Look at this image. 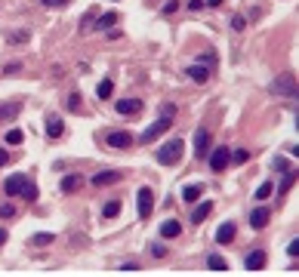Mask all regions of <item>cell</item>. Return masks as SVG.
<instances>
[{
    "label": "cell",
    "instance_id": "1",
    "mask_svg": "<svg viewBox=\"0 0 299 277\" xmlns=\"http://www.w3.org/2000/svg\"><path fill=\"white\" fill-rule=\"evenodd\" d=\"M182 139H170V142H164L161 148H157V163H164V166H176L182 160Z\"/></svg>",
    "mask_w": 299,
    "mask_h": 277
},
{
    "label": "cell",
    "instance_id": "2",
    "mask_svg": "<svg viewBox=\"0 0 299 277\" xmlns=\"http://www.w3.org/2000/svg\"><path fill=\"white\" fill-rule=\"evenodd\" d=\"M207 157H210V170H213V173H222L225 166H228V160H232V151H228L225 145H219V148H210Z\"/></svg>",
    "mask_w": 299,
    "mask_h": 277
},
{
    "label": "cell",
    "instance_id": "3",
    "mask_svg": "<svg viewBox=\"0 0 299 277\" xmlns=\"http://www.w3.org/2000/svg\"><path fill=\"white\" fill-rule=\"evenodd\" d=\"M173 126V117H157L148 129H145V133L142 136H139V142H142V145H148V142H154L157 136H161V133H167V129Z\"/></svg>",
    "mask_w": 299,
    "mask_h": 277
},
{
    "label": "cell",
    "instance_id": "4",
    "mask_svg": "<svg viewBox=\"0 0 299 277\" xmlns=\"http://www.w3.org/2000/svg\"><path fill=\"white\" fill-rule=\"evenodd\" d=\"M272 92L275 96H296V74H281V77L272 83Z\"/></svg>",
    "mask_w": 299,
    "mask_h": 277
},
{
    "label": "cell",
    "instance_id": "5",
    "mask_svg": "<svg viewBox=\"0 0 299 277\" xmlns=\"http://www.w3.org/2000/svg\"><path fill=\"white\" fill-rule=\"evenodd\" d=\"M136 207H139V219H148V216H151V210H154V194H151L148 185H142V188H139Z\"/></svg>",
    "mask_w": 299,
    "mask_h": 277
},
{
    "label": "cell",
    "instance_id": "6",
    "mask_svg": "<svg viewBox=\"0 0 299 277\" xmlns=\"http://www.w3.org/2000/svg\"><path fill=\"white\" fill-rule=\"evenodd\" d=\"M25 185H28L25 173H15V176H9V179L3 182V194H6V197H19V194L25 191Z\"/></svg>",
    "mask_w": 299,
    "mask_h": 277
},
{
    "label": "cell",
    "instance_id": "7",
    "mask_svg": "<svg viewBox=\"0 0 299 277\" xmlns=\"http://www.w3.org/2000/svg\"><path fill=\"white\" fill-rule=\"evenodd\" d=\"M105 142H108V148H117V151H124V148H130V145H133V136H130V133H124V129H114V133L105 136Z\"/></svg>",
    "mask_w": 299,
    "mask_h": 277
},
{
    "label": "cell",
    "instance_id": "8",
    "mask_svg": "<svg viewBox=\"0 0 299 277\" xmlns=\"http://www.w3.org/2000/svg\"><path fill=\"white\" fill-rule=\"evenodd\" d=\"M195 154H198V160L210 154V133H207L204 126H201V129H195Z\"/></svg>",
    "mask_w": 299,
    "mask_h": 277
},
{
    "label": "cell",
    "instance_id": "9",
    "mask_svg": "<svg viewBox=\"0 0 299 277\" xmlns=\"http://www.w3.org/2000/svg\"><path fill=\"white\" fill-rule=\"evenodd\" d=\"M19 111H22V102L19 99H12V102H3L0 105V123H9L19 117Z\"/></svg>",
    "mask_w": 299,
    "mask_h": 277
},
{
    "label": "cell",
    "instance_id": "10",
    "mask_svg": "<svg viewBox=\"0 0 299 277\" xmlns=\"http://www.w3.org/2000/svg\"><path fill=\"white\" fill-rule=\"evenodd\" d=\"M46 139H59L62 133H65V123H62V117L59 114H46Z\"/></svg>",
    "mask_w": 299,
    "mask_h": 277
},
{
    "label": "cell",
    "instance_id": "11",
    "mask_svg": "<svg viewBox=\"0 0 299 277\" xmlns=\"http://www.w3.org/2000/svg\"><path fill=\"white\" fill-rule=\"evenodd\" d=\"M262 265H266V250H253L247 259H244V268L247 271H262Z\"/></svg>",
    "mask_w": 299,
    "mask_h": 277
},
{
    "label": "cell",
    "instance_id": "12",
    "mask_svg": "<svg viewBox=\"0 0 299 277\" xmlns=\"http://www.w3.org/2000/svg\"><path fill=\"white\" fill-rule=\"evenodd\" d=\"M114 108H117V114H139L142 111V99H120Z\"/></svg>",
    "mask_w": 299,
    "mask_h": 277
},
{
    "label": "cell",
    "instance_id": "13",
    "mask_svg": "<svg viewBox=\"0 0 299 277\" xmlns=\"http://www.w3.org/2000/svg\"><path fill=\"white\" fill-rule=\"evenodd\" d=\"M124 179V173H117V170H105V173H96L93 176V185L99 188V185H114V182H120Z\"/></svg>",
    "mask_w": 299,
    "mask_h": 277
},
{
    "label": "cell",
    "instance_id": "14",
    "mask_svg": "<svg viewBox=\"0 0 299 277\" xmlns=\"http://www.w3.org/2000/svg\"><path fill=\"white\" fill-rule=\"evenodd\" d=\"M185 74H188L195 83H207V80H210V68H207V65H188Z\"/></svg>",
    "mask_w": 299,
    "mask_h": 277
},
{
    "label": "cell",
    "instance_id": "15",
    "mask_svg": "<svg viewBox=\"0 0 299 277\" xmlns=\"http://www.w3.org/2000/svg\"><path fill=\"white\" fill-rule=\"evenodd\" d=\"M235 222H222V225H219V231H216V240H219V244H232V240H235Z\"/></svg>",
    "mask_w": 299,
    "mask_h": 277
},
{
    "label": "cell",
    "instance_id": "16",
    "mask_svg": "<svg viewBox=\"0 0 299 277\" xmlns=\"http://www.w3.org/2000/svg\"><path fill=\"white\" fill-rule=\"evenodd\" d=\"M269 219H272V213H269L266 207H256V210L250 213V225H253V228H266Z\"/></svg>",
    "mask_w": 299,
    "mask_h": 277
},
{
    "label": "cell",
    "instance_id": "17",
    "mask_svg": "<svg viewBox=\"0 0 299 277\" xmlns=\"http://www.w3.org/2000/svg\"><path fill=\"white\" fill-rule=\"evenodd\" d=\"M179 234H182V225L176 219H167L161 225V237H179Z\"/></svg>",
    "mask_w": 299,
    "mask_h": 277
},
{
    "label": "cell",
    "instance_id": "18",
    "mask_svg": "<svg viewBox=\"0 0 299 277\" xmlns=\"http://www.w3.org/2000/svg\"><path fill=\"white\" fill-rule=\"evenodd\" d=\"M111 92H114V80L111 77H102L99 86H96V96L99 99H111Z\"/></svg>",
    "mask_w": 299,
    "mask_h": 277
},
{
    "label": "cell",
    "instance_id": "19",
    "mask_svg": "<svg viewBox=\"0 0 299 277\" xmlns=\"http://www.w3.org/2000/svg\"><path fill=\"white\" fill-rule=\"evenodd\" d=\"M201 194H204V185L201 182L198 185H185V188H182V200H188V203H195Z\"/></svg>",
    "mask_w": 299,
    "mask_h": 277
},
{
    "label": "cell",
    "instance_id": "20",
    "mask_svg": "<svg viewBox=\"0 0 299 277\" xmlns=\"http://www.w3.org/2000/svg\"><path fill=\"white\" fill-rule=\"evenodd\" d=\"M210 213H213V203H210V200H204L201 207H198L195 213H191V222H195V225H201V222H204V219H207Z\"/></svg>",
    "mask_w": 299,
    "mask_h": 277
},
{
    "label": "cell",
    "instance_id": "21",
    "mask_svg": "<svg viewBox=\"0 0 299 277\" xmlns=\"http://www.w3.org/2000/svg\"><path fill=\"white\" fill-rule=\"evenodd\" d=\"M293 182H296V173H293V170H284V179H281V185H278V194L284 197V194L293 188Z\"/></svg>",
    "mask_w": 299,
    "mask_h": 277
},
{
    "label": "cell",
    "instance_id": "22",
    "mask_svg": "<svg viewBox=\"0 0 299 277\" xmlns=\"http://www.w3.org/2000/svg\"><path fill=\"white\" fill-rule=\"evenodd\" d=\"M207 268H210V271H219V274H222V271H228V262H225L222 256H210V259H207Z\"/></svg>",
    "mask_w": 299,
    "mask_h": 277
},
{
    "label": "cell",
    "instance_id": "23",
    "mask_svg": "<svg viewBox=\"0 0 299 277\" xmlns=\"http://www.w3.org/2000/svg\"><path fill=\"white\" fill-rule=\"evenodd\" d=\"M80 188V176H65L62 179V191L65 194H71V191H77Z\"/></svg>",
    "mask_w": 299,
    "mask_h": 277
},
{
    "label": "cell",
    "instance_id": "24",
    "mask_svg": "<svg viewBox=\"0 0 299 277\" xmlns=\"http://www.w3.org/2000/svg\"><path fill=\"white\" fill-rule=\"evenodd\" d=\"M117 213H120V200H117V197H114V200H108V203L102 207V216H105V219H114Z\"/></svg>",
    "mask_w": 299,
    "mask_h": 277
},
{
    "label": "cell",
    "instance_id": "25",
    "mask_svg": "<svg viewBox=\"0 0 299 277\" xmlns=\"http://www.w3.org/2000/svg\"><path fill=\"white\" fill-rule=\"evenodd\" d=\"M52 240H56V234H52V231H43V234H34L31 244H34V247H43V244H52Z\"/></svg>",
    "mask_w": 299,
    "mask_h": 277
},
{
    "label": "cell",
    "instance_id": "26",
    "mask_svg": "<svg viewBox=\"0 0 299 277\" xmlns=\"http://www.w3.org/2000/svg\"><path fill=\"white\" fill-rule=\"evenodd\" d=\"M114 22H117V12H105V15L96 18V28H111Z\"/></svg>",
    "mask_w": 299,
    "mask_h": 277
},
{
    "label": "cell",
    "instance_id": "27",
    "mask_svg": "<svg viewBox=\"0 0 299 277\" xmlns=\"http://www.w3.org/2000/svg\"><path fill=\"white\" fill-rule=\"evenodd\" d=\"M80 31H83V34L96 31V12H86V15H83V25H80Z\"/></svg>",
    "mask_w": 299,
    "mask_h": 277
},
{
    "label": "cell",
    "instance_id": "28",
    "mask_svg": "<svg viewBox=\"0 0 299 277\" xmlns=\"http://www.w3.org/2000/svg\"><path fill=\"white\" fill-rule=\"evenodd\" d=\"M65 108L68 111H80V96H77V92H71V96L65 99Z\"/></svg>",
    "mask_w": 299,
    "mask_h": 277
},
{
    "label": "cell",
    "instance_id": "29",
    "mask_svg": "<svg viewBox=\"0 0 299 277\" xmlns=\"http://www.w3.org/2000/svg\"><path fill=\"white\" fill-rule=\"evenodd\" d=\"M269 194H272V182H262L259 188H256V200H266Z\"/></svg>",
    "mask_w": 299,
    "mask_h": 277
},
{
    "label": "cell",
    "instance_id": "30",
    "mask_svg": "<svg viewBox=\"0 0 299 277\" xmlns=\"http://www.w3.org/2000/svg\"><path fill=\"white\" fill-rule=\"evenodd\" d=\"M68 3H71V0H43V6H46V9H65Z\"/></svg>",
    "mask_w": 299,
    "mask_h": 277
},
{
    "label": "cell",
    "instance_id": "31",
    "mask_svg": "<svg viewBox=\"0 0 299 277\" xmlns=\"http://www.w3.org/2000/svg\"><path fill=\"white\" fill-rule=\"evenodd\" d=\"M6 40H9V43H25V40H28V31H12Z\"/></svg>",
    "mask_w": 299,
    "mask_h": 277
},
{
    "label": "cell",
    "instance_id": "32",
    "mask_svg": "<svg viewBox=\"0 0 299 277\" xmlns=\"http://www.w3.org/2000/svg\"><path fill=\"white\" fill-rule=\"evenodd\" d=\"M22 142V129H9L6 133V145H19Z\"/></svg>",
    "mask_w": 299,
    "mask_h": 277
},
{
    "label": "cell",
    "instance_id": "33",
    "mask_svg": "<svg viewBox=\"0 0 299 277\" xmlns=\"http://www.w3.org/2000/svg\"><path fill=\"white\" fill-rule=\"evenodd\" d=\"M15 216V207L12 203H0V219H12Z\"/></svg>",
    "mask_w": 299,
    "mask_h": 277
},
{
    "label": "cell",
    "instance_id": "34",
    "mask_svg": "<svg viewBox=\"0 0 299 277\" xmlns=\"http://www.w3.org/2000/svg\"><path fill=\"white\" fill-rule=\"evenodd\" d=\"M22 197H25V200H31V203H34V200H37V188H34V185H31V182H28V185H25V191H22Z\"/></svg>",
    "mask_w": 299,
    "mask_h": 277
},
{
    "label": "cell",
    "instance_id": "35",
    "mask_svg": "<svg viewBox=\"0 0 299 277\" xmlns=\"http://www.w3.org/2000/svg\"><path fill=\"white\" fill-rule=\"evenodd\" d=\"M232 160H235V163H247V151H244V148H235V151H232Z\"/></svg>",
    "mask_w": 299,
    "mask_h": 277
},
{
    "label": "cell",
    "instance_id": "36",
    "mask_svg": "<svg viewBox=\"0 0 299 277\" xmlns=\"http://www.w3.org/2000/svg\"><path fill=\"white\" fill-rule=\"evenodd\" d=\"M161 117H176V105L164 102V105H161Z\"/></svg>",
    "mask_w": 299,
    "mask_h": 277
},
{
    "label": "cell",
    "instance_id": "37",
    "mask_svg": "<svg viewBox=\"0 0 299 277\" xmlns=\"http://www.w3.org/2000/svg\"><path fill=\"white\" fill-rule=\"evenodd\" d=\"M272 166H275V170H278V173H284V170H290V163H287L284 157H275V160H272Z\"/></svg>",
    "mask_w": 299,
    "mask_h": 277
},
{
    "label": "cell",
    "instance_id": "38",
    "mask_svg": "<svg viewBox=\"0 0 299 277\" xmlns=\"http://www.w3.org/2000/svg\"><path fill=\"white\" fill-rule=\"evenodd\" d=\"M232 28H235V31H244V28H247V18H244V15H235V18H232Z\"/></svg>",
    "mask_w": 299,
    "mask_h": 277
},
{
    "label": "cell",
    "instance_id": "39",
    "mask_svg": "<svg viewBox=\"0 0 299 277\" xmlns=\"http://www.w3.org/2000/svg\"><path fill=\"white\" fill-rule=\"evenodd\" d=\"M19 71H22V65H19V62H12V65H6V68H3V74H6V77H15Z\"/></svg>",
    "mask_w": 299,
    "mask_h": 277
},
{
    "label": "cell",
    "instance_id": "40",
    "mask_svg": "<svg viewBox=\"0 0 299 277\" xmlns=\"http://www.w3.org/2000/svg\"><path fill=\"white\" fill-rule=\"evenodd\" d=\"M151 256H154V259H164V256H167V247H161V244H151Z\"/></svg>",
    "mask_w": 299,
    "mask_h": 277
},
{
    "label": "cell",
    "instance_id": "41",
    "mask_svg": "<svg viewBox=\"0 0 299 277\" xmlns=\"http://www.w3.org/2000/svg\"><path fill=\"white\" fill-rule=\"evenodd\" d=\"M188 9L191 12H201L204 9V0H188Z\"/></svg>",
    "mask_w": 299,
    "mask_h": 277
},
{
    "label": "cell",
    "instance_id": "42",
    "mask_svg": "<svg viewBox=\"0 0 299 277\" xmlns=\"http://www.w3.org/2000/svg\"><path fill=\"white\" fill-rule=\"evenodd\" d=\"M176 9H179V0H170V3H164V12H167V15L176 12Z\"/></svg>",
    "mask_w": 299,
    "mask_h": 277
},
{
    "label": "cell",
    "instance_id": "43",
    "mask_svg": "<svg viewBox=\"0 0 299 277\" xmlns=\"http://www.w3.org/2000/svg\"><path fill=\"white\" fill-rule=\"evenodd\" d=\"M287 253H290V256H299V237H296V240H290V247H287Z\"/></svg>",
    "mask_w": 299,
    "mask_h": 277
},
{
    "label": "cell",
    "instance_id": "44",
    "mask_svg": "<svg viewBox=\"0 0 299 277\" xmlns=\"http://www.w3.org/2000/svg\"><path fill=\"white\" fill-rule=\"evenodd\" d=\"M216 62V55L213 52H204V59H201V65H213Z\"/></svg>",
    "mask_w": 299,
    "mask_h": 277
},
{
    "label": "cell",
    "instance_id": "45",
    "mask_svg": "<svg viewBox=\"0 0 299 277\" xmlns=\"http://www.w3.org/2000/svg\"><path fill=\"white\" fill-rule=\"evenodd\" d=\"M120 271H139V265H136V262H124V265H120Z\"/></svg>",
    "mask_w": 299,
    "mask_h": 277
},
{
    "label": "cell",
    "instance_id": "46",
    "mask_svg": "<svg viewBox=\"0 0 299 277\" xmlns=\"http://www.w3.org/2000/svg\"><path fill=\"white\" fill-rule=\"evenodd\" d=\"M6 160H9V154H6V151H3V148H0V166H3V163H6Z\"/></svg>",
    "mask_w": 299,
    "mask_h": 277
},
{
    "label": "cell",
    "instance_id": "47",
    "mask_svg": "<svg viewBox=\"0 0 299 277\" xmlns=\"http://www.w3.org/2000/svg\"><path fill=\"white\" fill-rule=\"evenodd\" d=\"M207 6H222V0H204Z\"/></svg>",
    "mask_w": 299,
    "mask_h": 277
},
{
    "label": "cell",
    "instance_id": "48",
    "mask_svg": "<svg viewBox=\"0 0 299 277\" xmlns=\"http://www.w3.org/2000/svg\"><path fill=\"white\" fill-rule=\"evenodd\" d=\"M3 244H6V231H3V228H0V247H3Z\"/></svg>",
    "mask_w": 299,
    "mask_h": 277
}]
</instances>
